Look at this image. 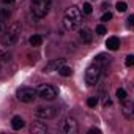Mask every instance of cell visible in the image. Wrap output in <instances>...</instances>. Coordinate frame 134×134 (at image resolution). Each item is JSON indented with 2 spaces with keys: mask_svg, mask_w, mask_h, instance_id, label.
<instances>
[{
  "mask_svg": "<svg viewBox=\"0 0 134 134\" xmlns=\"http://www.w3.org/2000/svg\"><path fill=\"white\" fill-rule=\"evenodd\" d=\"M82 24V11L77 7H70L65 11L63 16V25L66 30H74Z\"/></svg>",
  "mask_w": 134,
  "mask_h": 134,
  "instance_id": "1",
  "label": "cell"
},
{
  "mask_svg": "<svg viewBox=\"0 0 134 134\" xmlns=\"http://www.w3.org/2000/svg\"><path fill=\"white\" fill-rule=\"evenodd\" d=\"M19 35H21V24L19 22H14L8 27V30H5L3 36H2V43L3 46H13L18 40H19Z\"/></svg>",
  "mask_w": 134,
  "mask_h": 134,
  "instance_id": "2",
  "label": "cell"
},
{
  "mask_svg": "<svg viewBox=\"0 0 134 134\" xmlns=\"http://www.w3.org/2000/svg\"><path fill=\"white\" fill-rule=\"evenodd\" d=\"M32 13L35 18H44L47 13H49V8H51V0H32Z\"/></svg>",
  "mask_w": 134,
  "mask_h": 134,
  "instance_id": "3",
  "label": "cell"
},
{
  "mask_svg": "<svg viewBox=\"0 0 134 134\" xmlns=\"http://www.w3.org/2000/svg\"><path fill=\"white\" fill-rule=\"evenodd\" d=\"M99 74H101V66H98L96 63L90 65L87 71H85V82L87 85H95L99 79Z\"/></svg>",
  "mask_w": 134,
  "mask_h": 134,
  "instance_id": "4",
  "label": "cell"
},
{
  "mask_svg": "<svg viewBox=\"0 0 134 134\" xmlns=\"http://www.w3.org/2000/svg\"><path fill=\"white\" fill-rule=\"evenodd\" d=\"M16 96H18V99H19V101H22V103H33V101H35V98L38 96V93H36V90H35V88L22 87V88H19V90H18Z\"/></svg>",
  "mask_w": 134,
  "mask_h": 134,
  "instance_id": "5",
  "label": "cell"
},
{
  "mask_svg": "<svg viewBox=\"0 0 134 134\" xmlns=\"http://www.w3.org/2000/svg\"><path fill=\"white\" fill-rule=\"evenodd\" d=\"M38 96L40 98H43V99H47V101H52V99H55V96H57V90H55V87H52V85H41L40 88H38Z\"/></svg>",
  "mask_w": 134,
  "mask_h": 134,
  "instance_id": "6",
  "label": "cell"
},
{
  "mask_svg": "<svg viewBox=\"0 0 134 134\" xmlns=\"http://www.w3.org/2000/svg\"><path fill=\"white\" fill-rule=\"evenodd\" d=\"M35 115L40 117V118H54L57 115V109L52 107V106H38L36 110H35Z\"/></svg>",
  "mask_w": 134,
  "mask_h": 134,
  "instance_id": "7",
  "label": "cell"
},
{
  "mask_svg": "<svg viewBox=\"0 0 134 134\" xmlns=\"http://www.w3.org/2000/svg\"><path fill=\"white\" fill-rule=\"evenodd\" d=\"M62 65H65V60H63V58H54V60H51V62H47V63H46V66L43 68V71H44V73L57 71Z\"/></svg>",
  "mask_w": 134,
  "mask_h": 134,
  "instance_id": "8",
  "label": "cell"
},
{
  "mask_svg": "<svg viewBox=\"0 0 134 134\" xmlns=\"http://www.w3.org/2000/svg\"><path fill=\"white\" fill-rule=\"evenodd\" d=\"M62 129H63V132H66V134L76 132V131H77V123H76V120H74V118H66V120L63 121Z\"/></svg>",
  "mask_w": 134,
  "mask_h": 134,
  "instance_id": "9",
  "label": "cell"
},
{
  "mask_svg": "<svg viewBox=\"0 0 134 134\" xmlns=\"http://www.w3.org/2000/svg\"><path fill=\"white\" fill-rule=\"evenodd\" d=\"M11 63V54H0V76L8 71V65Z\"/></svg>",
  "mask_w": 134,
  "mask_h": 134,
  "instance_id": "10",
  "label": "cell"
},
{
  "mask_svg": "<svg viewBox=\"0 0 134 134\" xmlns=\"http://www.w3.org/2000/svg\"><path fill=\"white\" fill-rule=\"evenodd\" d=\"M30 131H32L33 134H44V132L47 131V128H46L44 123H41V121H35V123L30 126Z\"/></svg>",
  "mask_w": 134,
  "mask_h": 134,
  "instance_id": "11",
  "label": "cell"
},
{
  "mask_svg": "<svg viewBox=\"0 0 134 134\" xmlns=\"http://www.w3.org/2000/svg\"><path fill=\"white\" fill-rule=\"evenodd\" d=\"M79 38H81V41H84V43H90V41H92V30L87 29V27L81 29V30H79Z\"/></svg>",
  "mask_w": 134,
  "mask_h": 134,
  "instance_id": "12",
  "label": "cell"
},
{
  "mask_svg": "<svg viewBox=\"0 0 134 134\" xmlns=\"http://www.w3.org/2000/svg\"><path fill=\"white\" fill-rule=\"evenodd\" d=\"M106 46H107L109 51H117V49L120 47V40H118L117 36H110V38L106 41Z\"/></svg>",
  "mask_w": 134,
  "mask_h": 134,
  "instance_id": "13",
  "label": "cell"
},
{
  "mask_svg": "<svg viewBox=\"0 0 134 134\" xmlns=\"http://www.w3.org/2000/svg\"><path fill=\"white\" fill-rule=\"evenodd\" d=\"M109 62H110V57H107L106 54H99V55L95 58V63H96L98 66H101V68H103V66H106Z\"/></svg>",
  "mask_w": 134,
  "mask_h": 134,
  "instance_id": "14",
  "label": "cell"
},
{
  "mask_svg": "<svg viewBox=\"0 0 134 134\" xmlns=\"http://www.w3.org/2000/svg\"><path fill=\"white\" fill-rule=\"evenodd\" d=\"M24 125H25V121H24L22 117H19V115L13 117V120H11V126H13V129H21V128H24Z\"/></svg>",
  "mask_w": 134,
  "mask_h": 134,
  "instance_id": "15",
  "label": "cell"
},
{
  "mask_svg": "<svg viewBox=\"0 0 134 134\" xmlns=\"http://www.w3.org/2000/svg\"><path fill=\"white\" fill-rule=\"evenodd\" d=\"M10 18H11V11L8 8H0V21L7 22V21H10Z\"/></svg>",
  "mask_w": 134,
  "mask_h": 134,
  "instance_id": "16",
  "label": "cell"
},
{
  "mask_svg": "<svg viewBox=\"0 0 134 134\" xmlns=\"http://www.w3.org/2000/svg\"><path fill=\"white\" fill-rule=\"evenodd\" d=\"M57 71H58V74H60V76H65V77L71 76V73H73V70L70 68V66H66V65H62Z\"/></svg>",
  "mask_w": 134,
  "mask_h": 134,
  "instance_id": "17",
  "label": "cell"
},
{
  "mask_svg": "<svg viewBox=\"0 0 134 134\" xmlns=\"http://www.w3.org/2000/svg\"><path fill=\"white\" fill-rule=\"evenodd\" d=\"M121 109H123V112H125V115H131V112H132V103L131 101H128V99H123V106H121Z\"/></svg>",
  "mask_w": 134,
  "mask_h": 134,
  "instance_id": "18",
  "label": "cell"
},
{
  "mask_svg": "<svg viewBox=\"0 0 134 134\" xmlns=\"http://www.w3.org/2000/svg\"><path fill=\"white\" fill-rule=\"evenodd\" d=\"M29 41H30V44H32L33 47H36V46H41V43H43V36H41V35H32Z\"/></svg>",
  "mask_w": 134,
  "mask_h": 134,
  "instance_id": "19",
  "label": "cell"
},
{
  "mask_svg": "<svg viewBox=\"0 0 134 134\" xmlns=\"http://www.w3.org/2000/svg\"><path fill=\"white\" fill-rule=\"evenodd\" d=\"M101 104H103V107H109V106L112 104V99L109 98L107 93H103V95H101Z\"/></svg>",
  "mask_w": 134,
  "mask_h": 134,
  "instance_id": "20",
  "label": "cell"
},
{
  "mask_svg": "<svg viewBox=\"0 0 134 134\" xmlns=\"http://www.w3.org/2000/svg\"><path fill=\"white\" fill-rule=\"evenodd\" d=\"M117 98H118L120 101L126 99V98H128V95H126V90H125V88H118V90H117Z\"/></svg>",
  "mask_w": 134,
  "mask_h": 134,
  "instance_id": "21",
  "label": "cell"
},
{
  "mask_svg": "<svg viewBox=\"0 0 134 134\" xmlns=\"http://www.w3.org/2000/svg\"><path fill=\"white\" fill-rule=\"evenodd\" d=\"M128 10V5H126V2H118L117 3V11H120V13H125Z\"/></svg>",
  "mask_w": 134,
  "mask_h": 134,
  "instance_id": "22",
  "label": "cell"
},
{
  "mask_svg": "<svg viewBox=\"0 0 134 134\" xmlns=\"http://www.w3.org/2000/svg\"><path fill=\"white\" fill-rule=\"evenodd\" d=\"M82 13H85V14H90L92 11H93V8H92V5L90 3H84V7H82V10H81Z\"/></svg>",
  "mask_w": 134,
  "mask_h": 134,
  "instance_id": "23",
  "label": "cell"
},
{
  "mask_svg": "<svg viewBox=\"0 0 134 134\" xmlns=\"http://www.w3.org/2000/svg\"><path fill=\"white\" fill-rule=\"evenodd\" d=\"M87 104H88L90 107H95V106L98 104V98H95V96H92V98H88V99H87Z\"/></svg>",
  "mask_w": 134,
  "mask_h": 134,
  "instance_id": "24",
  "label": "cell"
},
{
  "mask_svg": "<svg viewBox=\"0 0 134 134\" xmlns=\"http://www.w3.org/2000/svg\"><path fill=\"white\" fill-rule=\"evenodd\" d=\"M112 19V13H104L103 16H101V21L103 22H107V21H110Z\"/></svg>",
  "mask_w": 134,
  "mask_h": 134,
  "instance_id": "25",
  "label": "cell"
},
{
  "mask_svg": "<svg viewBox=\"0 0 134 134\" xmlns=\"http://www.w3.org/2000/svg\"><path fill=\"white\" fill-rule=\"evenodd\" d=\"M104 33H106V27H104V25H98V27H96V35L101 36V35H104Z\"/></svg>",
  "mask_w": 134,
  "mask_h": 134,
  "instance_id": "26",
  "label": "cell"
},
{
  "mask_svg": "<svg viewBox=\"0 0 134 134\" xmlns=\"http://www.w3.org/2000/svg\"><path fill=\"white\" fill-rule=\"evenodd\" d=\"M132 63H134V55H128L126 57V65L128 66H132Z\"/></svg>",
  "mask_w": 134,
  "mask_h": 134,
  "instance_id": "27",
  "label": "cell"
},
{
  "mask_svg": "<svg viewBox=\"0 0 134 134\" xmlns=\"http://www.w3.org/2000/svg\"><path fill=\"white\" fill-rule=\"evenodd\" d=\"M5 33V24L2 22V21H0V36H2Z\"/></svg>",
  "mask_w": 134,
  "mask_h": 134,
  "instance_id": "28",
  "label": "cell"
},
{
  "mask_svg": "<svg viewBox=\"0 0 134 134\" xmlns=\"http://www.w3.org/2000/svg\"><path fill=\"white\" fill-rule=\"evenodd\" d=\"M132 21H134V16H129L128 18V27H132Z\"/></svg>",
  "mask_w": 134,
  "mask_h": 134,
  "instance_id": "29",
  "label": "cell"
},
{
  "mask_svg": "<svg viewBox=\"0 0 134 134\" xmlns=\"http://www.w3.org/2000/svg\"><path fill=\"white\" fill-rule=\"evenodd\" d=\"M88 132H92V134H95V132H96V134H99V129H95V128H92Z\"/></svg>",
  "mask_w": 134,
  "mask_h": 134,
  "instance_id": "30",
  "label": "cell"
},
{
  "mask_svg": "<svg viewBox=\"0 0 134 134\" xmlns=\"http://www.w3.org/2000/svg\"><path fill=\"white\" fill-rule=\"evenodd\" d=\"M2 2H3V3H8V5H11V3L14 2V0H2Z\"/></svg>",
  "mask_w": 134,
  "mask_h": 134,
  "instance_id": "31",
  "label": "cell"
}]
</instances>
